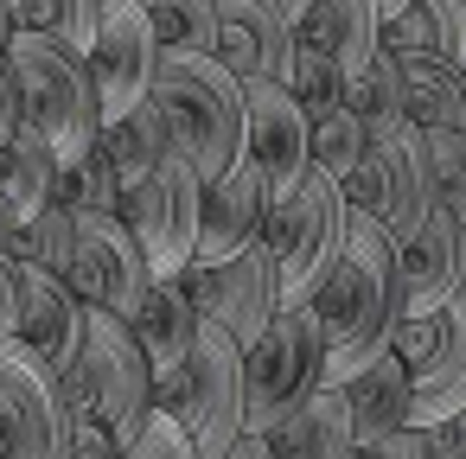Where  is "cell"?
Masks as SVG:
<instances>
[{
  "instance_id": "30bf717a",
  "label": "cell",
  "mask_w": 466,
  "mask_h": 459,
  "mask_svg": "<svg viewBox=\"0 0 466 459\" xmlns=\"http://www.w3.org/2000/svg\"><path fill=\"white\" fill-rule=\"evenodd\" d=\"M339 192H345V205H351L358 217H370L390 243H402V236L421 224V211L434 205V198H428V166H421L415 128L402 122V128L364 135V154H358V166L339 179Z\"/></svg>"
},
{
  "instance_id": "d6a6232c",
  "label": "cell",
  "mask_w": 466,
  "mask_h": 459,
  "mask_svg": "<svg viewBox=\"0 0 466 459\" xmlns=\"http://www.w3.org/2000/svg\"><path fill=\"white\" fill-rule=\"evenodd\" d=\"M71 249H77V217H71V211H58V205L33 211V217L14 230V243H7V255L39 262V268H46V274H58V281H65V268H71Z\"/></svg>"
},
{
  "instance_id": "f546056e",
  "label": "cell",
  "mask_w": 466,
  "mask_h": 459,
  "mask_svg": "<svg viewBox=\"0 0 466 459\" xmlns=\"http://www.w3.org/2000/svg\"><path fill=\"white\" fill-rule=\"evenodd\" d=\"M421 166H428V198L466 230V128H415Z\"/></svg>"
},
{
  "instance_id": "4316f807",
  "label": "cell",
  "mask_w": 466,
  "mask_h": 459,
  "mask_svg": "<svg viewBox=\"0 0 466 459\" xmlns=\"http://www.w3.org/2000/svg\"><path fill=\"white\" fill-rule=\"evenodd\" d=\"M96 147H103L116 185H135L141 173H154L173 154V135H167V122H160L154 103H135V109H122V115H109L96 128Z\"/></svg>"
},
{
  "instance_id": "6da1fadb",
  "label": "cell",
  "mask_w": 466,
  "mask_h": 459,
  "mask_svg": "<svg viewBox=\"0 0 466 459\" xmlns=\"http://www.w3.org/2000/svg\"><path fill=\"white\" fill-rule=\"evenodd\" d=\"M307 313L326 338V389L390 344V325L402 313V274H396V243L370 217L351 211L332 268L307 287Z\"/></svg>"
},
{
  "instance_id": "836d02e7",
  "label": "cell",
  "mask_w": 466,
  "mask_h": 459,
  "mask_svg": "<svg viewBox=\"0 0 466 459\" xmlns=\"http://www.w3.org/2000/svg\"><path fill=\"white\" fill-rule=\"evenodd\" d=\"M96 14H103V0H20V26L84 52L90 33H96Z\"/></svg>"
},
{
  "instance_id": "b9f144b4",
  "label": "cell",
  "mask_w": 466,
  "mask_h": 459,
  "mask_svg": "<svg viewBox=\"0 0 466 459\" xmlns=\"http://www.w3.org/2000/svg\"><path fill=\"white\" fill-rule=\"evenodd\" d=\"M7 243H14V217H7V211H0V249H7Z\"/></svg>"
},
{
  "instance_id": "ffe728a7",
  "label": "cell",
  "mask_w": 466,
  "mask_h": 459,
  "mask_svg": "<svg viewBox=\"0 0 466 459\" xmlns=\"http://www.w3.org/2000/svg\"><path fill=\"white\" fill-rule=\"evenodd\" d=\"M377 33H383V20L370 0H307L294 14V45L339 71H358L377 52Z\"/></svg>"
},
{
  "instance_id": "603a6c76",
  "label": "cell",
  "mask_w": 466,
  "mask_h": 459,
  "mask_svg": "<svg viewBox=\"0 0 466 459\" xmlns=\"http://www.w3.org/2000/svg\"><path fill=\"white\" fill-rule=\"evenodd\" d=\"M345 414H351V434H390V427H409V370L402 357L383 344L370 364H358L345 383H332Z\"/></svg>"
},
{
  "instance_id": "ab89813d",
  "label": "cell",
  "mask_w": 466,
  "mask_h": 459,
  "mask_svg": "<svg viewBox=\"0 0 466 459\" xmlns=\"http://www.w3.org/2000/svg\"><path fill=\"white\" fill-rule=\"evenodd\" d=\"M218 459H268V453H262V434H237Z\"/></svg>"
},
{
  "instance_id": "3957f363",
  "label": "cell",
  "mask_w": 466,
  "mask_h": 459,
  "mask_svg": "<svg viewBox=\"0 0 466 459\" xmlns=\"http://www.w3.org/2000/svg\"><path fill=\"white\" fill-rule=\"evenodd\" d=\"M147 103L160 109L173 154L198 179H218L243 160V84L211 52H160Z\"/></svg>"
},
{
  "instance_id": "ac0fdd59",
  "label": "cell",
  "mask_w": 466,
  "mask_h": 459,
  "mask_svg": "<svg viewBox=\"0 0 466 459\" xmlns=\"http://www.w3.org/2000/svg\"><path fill=\"white\" fill-rule=\"evenodd\" d=\"M396 274H402V313L447 306L466 287V230L441 205H428L421 224L396 243Z\"/></svg>"
},
{
  "instance_id": "83f0119b",
  "label": "cell",
  "mask_w": 466,
  "mask_h": 459,
  "mask_svg": "<svg viewBox=\"0 0 466 459\" xmlns=\"http://www.w3.org/2000/svg\"><path fill=\"white\" fill-rule=\"evenodd\" d=\"M345 109H351L370 135L409 122V115H402V65H396V52L377 45L358 71H345Z\"/></svg>"
},
{
  "instance_id": "7c38bea8",
  "label": "cell",
  "mask_w": 466,
  "mask_h": 459,
  "mask_svg": "<svg viewBox=\"0 0 466 459\" xmlns=\"http://www.w3.org/2000/svg\"><path fill=\"white\" fill-rule=\"evenodd\" d=\"M84 65H90L103 122L122 115V109H135V103H147V84H154V65H160V39L147 26L141 0H103L96 33L84 45Z\"/></svg>"
},
{
  "instance_id": "9a60e30c",
  "label": "cell",
  "mask_w": 466,
  "mask_h": 459,
  "mask_svg": "<svg viewBox=\"0 0 466 459\" xmlns=\"http://www.w3.org/2000/svg\"><path fill=\"white\" fill-rule=\"evenodd\" d=\"M243 160L262 173L268 198L294 192L307 160V109L288 96V84H243Z\"/></svg>"
},
{
  "instance_id": "2e32d148",
  "label": "cell",
  "mask_w": 466,
  "mask_h": 459,
  "mask_svg": "<svg viewBox=\"0 0 466 459\" xmlns=\"http://www.w3.org/2000/svg\"><path fill=\"white\" fill-rule=\"evenodd\" d=\"M218 7V65L237 84H288L294 65V20L275 0H211Z\"/></svg>"
},
{
  "instance_id": "44dd1931",
  "label": "cell",
  "mask_w": 466,
  "mask_h": 459,
  "mask_svg": "<svg viewBox=\"0 0 466 459\" xmlns=\"http://www.w3.org/2000/svg\"><path fill=\"white\" fill-rule=\"evenodd\" d=\"M351 414L339 402V389H313L294 414H281L268 434H262V453L268 459H345L351 446Z\"/></svg>"
},
{
  "instance_id": "7a4b0ae2",
  "label": "cell",
  "mask_w": 466,
  "mask_h": 459,
  "mask_svg": "<svg viewBox=\"0 0 466 459\" xmlns=\"http://www.w3.org/2000/svg\"><path fill=\"white\" fill-rule=\"evenodd\" d=\"M65 408H71V459H116V446L141 427V414L154 408V364L135 344L128 319L84 306V344L71 357V370L58 376Z\"/></svg>"
},
{
  "instance_id": "9c48e42d",
  "label": "cell",
  "mask_w": 466,
  "mask_h": 459,
  "mask_svg": "<svg viewBox=\"0 0 466 459\" xmlns=\"http://www.w3.org/2000/svg\"><path fill=\"white\" fill-rule=\"evenodd\" d=\"M198 185L205 179L179 154H167L154 173L122 185L116 217L128 224V236H135V249L147 255L154 274H179L192 262V249H198Z\"/></svg>"
},
{
  "instance_id": "484cf974",
  "label": "cell",
  "mask_w": 466,
  "mask_h": 459,
  "mask_svg": "<svg viewBox=\"0 0 466 459\" xmlns=\"http://www.w3.org/2000/svg\"><path fill=\"white\" fill-rule=\"evenodd\" d=\"M52 173H58V154L20 122L7 141H0V211L14 217V230L52 205Z\"/></svg>"
},
{
  "instance_id": "7402d4cb",
  "label": "cell",
  "mask_w": 466,
  "mask_h": 459,
  "mask_svg": "<svg viewBox=\"0 0 466 459\" xmlns=\"http://www.w3.org/2000/svg\"><path fill=\"white\" fill-rule=\"evenodd\" d=\"M128 332H135V344L147 351L154 370H173V364L186 357L192 332H198V313H192V300H186V281H179V274H154L147 294H141L135 313H128Z\"/></svg>"
},
{
  "instance_id": "f35d334b",
  "label": "cell",
  "mask_w": 466,
  "mask_h": 459,
  "mask_svg": "<svg viewBox=\"0 0 466 459\" xmlns=\"http://www.w3.org/2000/svg\"><path fill=\"white\" fill-rule=\"evenodd\" d=\"M20 128V84H14V58H7V39H0V141Z\"/></svg>"
},
{
  "instance_id": "5b68a950",
  "label": "cell",
  "mask_w": 466,
  "mask_h": 459,
  "mask_svg": "<svg viewBox=\"0 0 466 459\" xmlns=\"http://www.w3.org/2000/svg\"><path fill=\"white\" fill-rule=\"evenodd\" d=\"M154 408H167L186 440L198 446V459H218L237 434H243V344L218 325L198 319L186 357L173 370H154V389H147Z\"/></svg>"
},
{
  "instance_id": "cb8c5ba5",
  "label": "cell",
  "mask_w": 466,
  "mask_h": 459,
  "mask_svg": "<svg viewBox=\"0 0 466 459\" xmlns=\"http://www.w3.org/2000/svg\"><path fill=\"white\" fill-rule=\"evenodd\" d=\"M383 52H421L441 65H466V0H409L377 33Z\"/></svg>"
},
{
  "instance_id": "4dcf8cb0",
  "label": "cell",
  "mask_w": 466,
  "mask_h": 459,
  "mask_svg": "<svg viewBox=\"0 0 466 459\" xmlns=\"http://www.w3.org/2000/svg\"><path fill=\"white\" fill-rule=\"evenodd\" d=\"M364 135H370V128L345 109V96H339V103H326V109H307V160H313L326 179H345V173L358 166Z\"/></svg>"
},
{
  "instance_id": "52a82bcc",
  "label": "cell",
  "mask_w": 466,
  "mask_h": 459,
  "mask_svg": "<svg viewBox=\"0 0 466 459\" xmlns=\"http://www.w3.org/2000/svg\"><path fill=\"white\" fill-rule=\"evenodd\" d=\"M345 224H351V205H345L339 179H326L319 166H307L294 192L268 198L262 255L275 268V300H307V287L332 268V255L345 243Z\"/></svg>"
},
{
  "instance_id": "e575fe53",
  "label": "cell",
  "mask_w": 466,
  "mask_h": 459,
  "mask_svg": "<svg viewBox=\"0 0 466 459\" xmlns=\"http://www.w3.org/2000/svg\"><path fill=\"white\" fill-rule=\"evenodd\" d=\"M116 459H198V446L186 440V427H179L167 408H147L141 427L116 446Z\"/></svg>"
},
{
  "instance_id": "8d00e7d4",
  "label": "cell",
  "mask_w": 466,
  "mask_h": 459,
  "mask_svg": "<svg viewBox=\"0 0 466 459\" xmlns=\"http://www.w3.org/2000/svg\"><path fill=\"white\" fill-rule=\"evenodd\" d=\"M421 459H466V408L421 427Z\"/></svg>"
},
{
  "instance_id": "d590c367",
  "label": "cell",
  "mask_w": 466,
  "mask_h": 459,
  "mask_svg": "<svg viewBox=\"0 0 466 459\" xmlns=\"http://www.w3.org/2000/svg\"><path fill=\"white\" fill-rule=\"evenodd\" d=\"M345 459H421V427H390V434H358Z\"/></svg>"
},
{
  "instance_id": "d4e9b609",
  "label": "cell",
  "mask_w": 466,
  "mask_h": 459,
  "mask_svg": "<svg viewBox=\"0 0 466 459\" xmlns=\"http://www.w3.org/2000/svg\"><path fill=\"white\" fill-rule=\"evenodd\" d=\"M396 65L409 128H466V65H441L421 52H396Z\"/></svg>"
},
{
  "instance_id": "ee69618b",
  "label": "cell",
  "mask_w": 466,
  "mask_h": 459,
  "mask_svg": "<svg viewBox=\"0 0 466 459\" xmlns=\"http://www.w3.org/2000/svg\"><path fill=\"white\" fill-rule=\"evenodd\" d=\"M275 7H281V14H288V20H294V14H300V7H307V0H275Z\"/></svg>"
},
{
  "instance_id": "5bb4252c",
  "label": "cell",
  "mask_w": 466,
  "mask_h": 459,
  "mask_svg": "<svg viewBox=\"0 0 466 459\" xmlns=\"http://www.w3.org/2000/svg\"><path fill=\"white\" fill-rule=\"evenodd\" d=\"M147 281H154V268H147V255L135 249V236H128V224H122L116 211H109V217H77V249H71L65 287H71L84 306L128 319L135 300L147 294Z\"/></svg>"
},
{
  "instance_id": "e0dca14e",
  "label": "cell",
  "mask_w": 466,
  "mask_h": 459,
  "mask_svg": "<svg viewBox=\"0 0 466 459\" xmlns=\"http://www.w3.org/2000/svg\"><path fill=\"white\" fill-rule=\"evenodd\" d=\"M262 217H268V185L249 160L224 166L218 179L198 185V249L192 262H224L262 243Z\"/></svg>"
},
{
  "instance_id": "f1b7e54d",
  "label": "cell",
  "mask_w": 466,
  "mask_h": 459,
  "mask_svg": "<svg viewBox=\"0 0 466 459\" xmlns=\"http://www.w3.org/2000/svg\"><path fill=\"white\" fill-rule=\"evenodd\" d=\"M116 198H122V185H116L103 147H84V154L58 160V173H52V205L58 211H71V217H109Z\"/></svg>"
},
{
  "instance_id": "60d3db41",
  "label": "cell",
  "mask_w": 466,
  "mask_h": 459,
  "mask_svg": "<svg viewBox=\"0 0 466 459\" xmlns=\"http://www.w3.org/2000/svg\"><path fill=\"white\" fill-rule=\"evenodd\" d=\"M370 7H377V20H396V14L409 7V0H370Z\"/></svg>"
},
{
  "instance_id": "7bdbcfd3",
  "label": "cell",
  "mask_w": 466,
  "mask_h": 459,
  "mask_svg": "<svg viewBox=\"0 0 466 459\" xmlns=\"http://www.w3.org/2000/svg\"><path fill=\"white\" fill-rule=\"evenodd\" d=\"M14 33V14H7V0H0V39H7Z\"/></svg>"
},
{
  "instance_id": "ba28073f",
  "label": "cell",
  "mask_w": 466,
  "mask_h": 459,
  "mask_svg": "<svg viewBox=\"0 0 466 459\" xmlns=\"http://www.w3.org/2000/svg\"><path fill=\"white\" fill-rule=\"evenodd\" d=\"M390 351L409 370V427H434L466 408V287L447 306L396 313Z\"/></svg>"
},
{
  "instance_id": "8992f818",
  "label": "cell",
  "mask_w": 466,
  "mask_h": 459,
  "mask_svg": "<svg viewBox=\"0 0 466 459\" xmlns=\"http://www.w3.org/2000/svg\"><path fill=\"white\" fill-rule=\"evenodd\" d=\"M313 389H326V338L307 300H281L268 325L243 344V434H268Z\"/></svg>"
},
{
  "instance_id": "277c9868",
  "label": "cell",
  "mask_w": 466,
  "mask_h": 459,
  "mask_svg": "<svg viewBox=\"0 0 466 459\" xmlns=\"http://www.w3.org/2000/svg\"><path fill=\"white\" fill-rule=\"evenodd\" d=\"M7 58H14V84H20V122L58 160L96 147L103 109H96V84H90L84 52H71V45H58V39L33 33V26H14Z\"/></svg>"
},
{
  "instance_id": "d6986e66",
  "label": "cell",
  "mask_w": 466,
  "mask_h": 459,
  "mask_svg": "<svg viewBox=\"0 0 466 459\" xmlns=\"http://www.w3.org/2000/svg\"><path fill=\"white\" fill-rule=\"evenodd\" d=\"M14 262H20V255H14ZM14 338H20L52 376H65L71 357H77V344H84V300H77L58 274H46L39 262H20V325H14Z\"/></svg>"
},
{
  "instance_id": "4fadbf2b",
  "label": "cell",
  "mask_w": 466,
  "mask_h": 459,
  "mask_svg": "<svg viewBox=\"0 0 466 459\" xmlns=\"http://www.w3.org/2000/svg\"><path fill=\"white\" fill-rule=\"evenodd\" d=\"M179 281H186L192 313H198L205 325L230 332L237 344H249V338L268 325V313L281 306V300H275V268H268L262 243L243 249V255H224V262H186Z\"/></svg>"
},
{
  "instance_id": "8fae6325",
  "label": "cell",
  "mask_w": 466,
  "mask_h": 459,
  "mask_svg": "<svg viewBox=\"0 0 466 459\" xmlns=\"http://www.w3.org/2000/svg\"><path fill=\"white\" fill-rule=\"evenodd\" d=\"M0 459H71L65 389L20 338H0Z\"/></svg>"
},
{
  "instance_id": "f6af8a7d",
  "label": "cell",
  "mask_w": 466,
  "mask_h": 459,
  "mask_svg": "<svg viewBox=\"0 0 466 459\" xmlns=\"http://www.w3.org/2000/svg\"><path fill=\"white\" fill-rule=\"evenodd\" d=\"M7 14H14V26H20V0H7Z\"/></svg>"
},
{
  "instance_id": "74e56055",
  "label": "cell",
  "mask_w": 466,
  "mask_h": 459,
  "mask_svg": "<svg viewBox=\"0 0 466 459\" xmlns=\"http://www.w3.org/2000/svg\"><path fill=\"white\" fill-rule=\"evenodd\" d=\"M20 325V262L0 249V338H14Z\"/></svg>"
},
{
  "instance_id": "1f68e13d",
  "label": "cell",
  "mask_w": 466,
  "mask_h": 459,
  "mask_svg": "<svg viewBox=\"0 0 466 459\" xmlns=\"http://www.w3.org/2000/svg\"><path fill=\"white\" fill-rule=\"evenodd\" d=\"M160 52H218V7L211 0H141Z\"/></svg>"
}]
</instances>
